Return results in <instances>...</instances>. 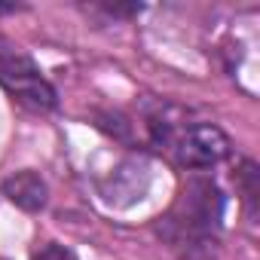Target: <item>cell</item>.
<instances>
[{
    "mask_svg": "<svg viewBox=\"0 0 260 260\" xmlns=\"http://www.w3.org/2000/svg\"><path fill=\"white\" fill-rule=\"evenodd\" d=\"M223 193L211 178L193 175L181 196L175 199V205L159 217L156 233L159 239L181 251L184 257L196 260L199 254H208L211 245L217 242V230L223 220Z\"/></svg>",
    "mask_w": 260,
    "mask_h": 260,
    "instance_id": "obj_1",
    "label": "cell"
},
{
    "mask_svg": "<svg viewBox=\"0 0 260 260\" xmlns=\"http://www.w3.org/2000/svg\"><path fill=\"white\" fill-rule=\"evenodd\" d=\"M147 132L156 147L169 150L181 169L199 172L230 156V138L214 122H187L178 107H159L147 116Z\"/></svg>",
    "mask_w": 260,
    "mask_h": 260,
    "instance_id": "obj_2",
    "label": "cell"
},
{
    "mask_svg": "<svg viewBox=\"0 0 260 260\" xmlns=\"http://www.w3.org/2000/svg\"><path fill=\"white\" fill-rule=\"evenodd\" d=\"M150 190V162L144 156H128L116 162L104 178H98V193L107 205L125 208L135 205L147 196Z\"/></svg>",
    "mask_w": 260,
    "mask_h": 260,
    "instance_id": "obj_3",
    "label": "cell"
},
{
    "mask_svg": "<svg viewBox=\"0 0 260 260\" xmlns=\"http://www.w3.org/2000/svg\"><path fill=\"white\" fill-rule=\"evenodd\" d=\"M4 196L13 205H19L22 211L37 214L49 202V187H46V181L37 172H16V175H10L4 181Z\"/></svg>",
    "mask_w": 260,
    "mask_h": 260,
    "instance_id": "obj_4",
    "label": "cell"
},
{
    "mask_svg": "<svg viewBox=\"0 0 260 260\" xmlns=\"http://www.w3.org/2000/svg\"><path fill=\"white\" fill-rule=\"evenodd\" d=\"M31 64H34V61H31L28 55H22L13 40H7L4 34H0V83L10 80V77H16L19 71H25V68H31Z\"/></svg>",
    "mask_w": 260,
    "mask_h": 260,
    "instance_id": "obj_5",
    "label": "cell"
},
{
    "mask_svg": "<svg viewBox=\"0 0 260 260\" xmlns=\"http://www.w3.org/2000/svg\"><path fill=\"white\" fill-rule=\"evenodd\" d=\"M31 260H77V257H74L71 248H64V245H58V242H46L40 251H34Z\"/></svg>",
    "mask_w": 260,
    "mask_h": 260,
    "instance_id": "obj_6",
    "label": "cell"
},
{
    "mask_svg": "<svg viewBox=\"0 0 260 260\" xmlns=\"http://www.w3.org/2000/svg\"><path fill=\"white\" fill-rule=\"evenodd\" d=\"M22 7L19 4H0V16H7V13H19Z\"/></svg>",
    "mask_w": 260,
    "mask_h": 260,
    "instance_id": "obj_7",
    "label": "cell"
}]
</instances>
